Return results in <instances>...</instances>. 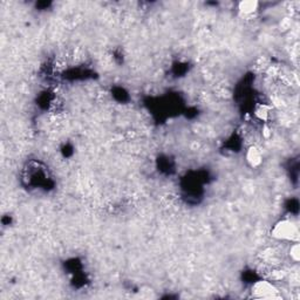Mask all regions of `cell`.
Returning <instances> with one entry per match:
<instances>
[{
	"instance_id": "cell-1",
	"label": "cell",
	"mask_w": 300,
	"mask_h": 300,
	"mask_svg": "<svg viewBox=\"0 0 300 300\" xmlns=\"http://www.w3.org/2000/svg\"><path fill=\"white\" fill-rule=\"evenodd\" d=\"M299 235L298 225L293 223L291 219H282L276 223L272 229V236L278 241L293 242L297 241Z\"/></svg>"
},
{
	"instance_id": "cell-2",
	"label": "cell",
	"mask_w": 300,
	"mask_h": 300,
	"mask_svg": "<svg viewBox=\"0 0 300 300\" xmlns=\"http://www.w3.org/2000/svg\"><path fill=\"white\" fill-rule=\"evenodd\" d=\"M252 293H255L257 298H274L277 290L270 282L261 281L252 286Z\"/></svg>"
},
{
	"instance_id": "cell-3",
	"label": "cell",
	"mask_w": 300,
	"mask_h": 300,
	"mask_svg": "<svg viewBox=\"0 0 300 300\" xmlns=\"http://www.w3.org/2000/svg\"><path fill=\"white\" fill-rule=\"evenodd\" d=\"M247 159L252 167H258L263 161V155L261 150L256 147H250L247 153Z\"/></svg>"
},
{
	"instance_id": "cell-4",
	"label": "cell",
	"mask_w": 300,
	"mask_h": 300,
	"mask_svg": "<svg viewBox=\"0 0 300 300\" xmlns=\"http://www.w3.org/2000/svg\"><path fill=\"white\" fill-rule=\"evenodd\" d=\"M238 10L243 16H251V14H253L258 10V2L251 1V0H248V1H242L239 2Z\"/></svg>"
}]
</instances>
